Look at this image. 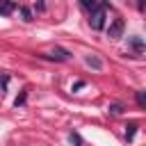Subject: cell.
<instances>
[{
  "mask_svg": "<svg viewBox=\"0 0 146 146\" xmlns=\"http://www.w3.org/2000/svg\"><path fill=\"white\" fill-rule=\"evenodd\" d=\"M105 16H107V2L103 0L96 9L89 11V25H91V30H103L105 27Z\"/></svg>",
  "mask_w": 146,
  "mask_h": 146,
  "instance_id": "obj_1",
  "label": "cell"
},
{
  "mask_svg": "<svg viewBox=\"0 0 146 146\" xmlns=\"http://www.w3.org/2000/svg\"><path fill=\"white\" fill-rule=\"evenodd\" d=\"M123 30H125L123 18H114V21L110 23V27H107V36H110L112 41H116V39H121V36H123Z\"/></svg>",
  "mask_w": 146,
  "mask_h": 146,
  "instance_id": "obj_2",
  "label": "cell"
},
{
  "mask_svg": "<svg viewBox=\"0 0 146 146\" xmlns=\"http://www.w3.org/2000/svg\"><path fill=\"white\" fill-rule=\"evenodd\" d=\"M41 57H43V59H55V62H68V59H71V52L64 50V48H57V46H55L50 55H41Z\"/></svg>",
  "mask_w": 146,
  "mask_h": 146,
  "instance_id": "obj_3",
  "label": "cell"
},
{
  "mask_svg": "<svg viewBox=\"0 0 146 146\" xmlns=\"http://www.w3.org/2000/svg\"><path fill=\"white\" fill-rule=\"evenodd\" d=\"M128 46L135 50V57H139V55L144 52V39H141V36H130V39H128Z\"/></svg>",
  "mask_w": 146,
  "mask_h": 146,
  "instance_id": "obj_4",
  "label": "cell"
},
{
  "mask_svg": "<svg viewBox=\"0 0 146 146\" xmlns=\"http://www.w3.org/2000/svg\"><path fill=\"white\" fill-rule=\"evenodd\" d=\"M84 64L91 66L94 71H103V59L96 57V55H87V57H84Z\"/></svg>",
  "mask_w": 146,
  "mask_h": 146,
  "instance_id": "obj_5",
  "label": "cell"
},
{
  "mask_svg": "<svg viewBox=\"0 0 146 146\" xmlns=\"http://www.w3.org/2000/svg\"><path fill=\"white\" fill-rule=\"evenodd\" d=\"M16 7H18V5H16L14 0H0V16H9Z\"/></svg>",
  "mask_w": 146,
  "mask_h": 146,
  "instance_id": "obj_6",
  "label": "cell"
},
{
  "mask_svg": "<svg viewBox=\"0 0 146 146\" xmlns=\"http://www.w3.org/2000/svg\"><path fill=\"white\" fill-rule=\"evenodd\" d=\"M135 132H137V123H135V121H130V123L125 125V139H128V141H132V139H135Z\"/></svg>",
  "mask_w": 146,
  "mask_h": 146,
  "instance_id": "obj_7",
  "label": "cell"
},
{
  "mask_svg": "<svg viewBox=\"0 0 146 146\" xmlns=\"http://www.w3.org/2000/svg\"><path fill=\"white\" fill-rule=\"evenodd\" d=\"M80 5H82L87 11H91V9H96V7L100 5V0H80Z\"/></svg>",
  "mask_w": 146,
  "mask_h": 146,
  "instance_id": "obj_8",
  "label": "cell"
},
{
  "mask_svg": "<svg viewBox=\"0 0 146 146\" xmlns=\"http://www.w3.org/2000/svg\"><path fill=\"white\" fill-rule=\"evenodd\" d=\"M71 146H84V141H82V137L78 135V132H71Z\"/></svg>",
  "mask_w": 146,
  "mask_h": 146,
  "instance_id": "obj_9",
  "label": "cell"
},
{
  "mask_svg": "<svg viewBox=\"0 0 146 146\" xmlns=\"http://www.w3.org/2000/svg\"><path fill=\"white\" fill-rule=\"evenodd\" d=\"M121 112H123V105H121V103H112V105H110V114L116 116V114H121Z\"/></svg>",
  "mask_w": 146,
  "mask_h": 146,
  "instance_id": "obj_10",
  "label": "cell"
},
{
  "mask_svg": "<svg viewBox=\"0 0 146 146\" xmlns=\"http://www.w3.org/2000/svg\"><path fill=\"white\" fill-rule=\"evenodd\" d=\"M21 9V16H23V21H32V11L27 9V7H18Z\"/></svg>",
  "mask_w": 146,
  "mask_h": 146,
  "instance_id": "obj_11",
  "label": "cell"
},
{
  "mask_svg": "<svg viewBox=\"0 0 146 146\" xmlns=\"http://www.w3.org/2000/svg\"><path fill=\"white\" fill-rule=\"evenodd\" d=\"M0 87H2V91H7V87H9V75L7 73L0 75Z\"/></svg>",
  "mask_w": 146,
  "mask_h": 146,
  "instance_id": "obj_12",
  "label": "cell"
},
{
  "mask_svg": "<svg viewBox=\"0 0 146 146\" xmlns=\"http://www.w3.org/2000/svg\"><path fill=\"white\" fill-rule=\"evenodd\" d=\"M137 105L144 110L146 107V96H144V91H137Z\"/></svg>",
  "mask_w": 146,
  "mask_h": 146,
  "instance_id": "obj_13",
  "label": "cell"
},
{
  "mask_svg": "<svg viewBox=\"0 0 146 146\" xmlns=\"http://www.w3.org/2000/svg\"><path fill=\"white\" fill-rule=\"evenodd\" d=\"M25 98H27V94H25V91H23V94H21V96H18V98H16V100H14V105H16V107H21V105H23V103H25Z\"/></svg>",
  "mask_w": 146,
  "mask_h": 146,
  "instance_id": "obj_14",
  "label": "cell"
},
{
  "mask_svg": "<svg viewBox=\"0 0 146 146\" xmlns=\"http://www.w3.org/2000/svg\"><path fill=\"white\" fill-rule=\"evenodd\" d=\"M82 87H84V82H82V80H78V82H75V84L71 87V91H80Z\"/></svg>",
  "mask_w": 146,
  "mask_h": 146,
  "instance_id": "obj_15",
  "label": "cell"
},
{
  "mask_svg": "<svg viewBox=\"0 0 146 146\" xmlns=\"http://www.w3.org/2000/svg\"><path fill=\"white\" fill-rule=\"evenodd\" d=\"M36 9H39V11H43V9H46V2H43V0H39V2H36Z\"/></svg>",
  "mask_w": 146,
  "mask_h": 146,
  "instance_id": "obj_16",
  "label": "cell"
},
{
  "mask_svg": "<svg viewBox=\"0 0 146 146\" xmlns=\"http://www.w3.org/2000/svg\"><path fill=\"white\" fill-rule=\"evenodd\" d=\"M137 9H139V11H144V0H137Z\"/></svg>",
  "mask_w": 146,
  "mask_h": 146,
  "instance_id": "obj_17",
  "label": "cell"
}]
</instances>
